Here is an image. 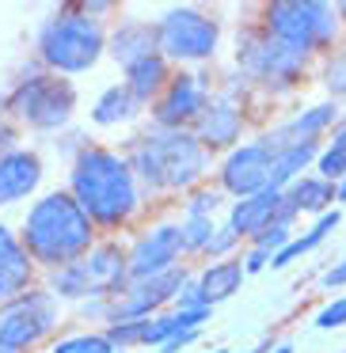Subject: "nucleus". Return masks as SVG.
I'll list each match as a JSON object with an SVG mask.
<instances>
[{
  "label": "nucleus",
  "instance_id": "f257e3e1",
  "mask_svg": "<svg viewBox=\"0 0 346 353\" xmlns=\"http://www.w3.org/2000/svg\"><path fill=\"white\" fill-rule=\"evenodd\" d=\"M69 194L103 232L126 228L145 205V186L137 183L130 160L103 145L77 148L69 163Z\"/></svg>",
  "mask_w": 346,
  "mask_h": 353
},
{
  "label": "nucleus",
  "instance_id": "f03ea898",
  "mask_svg": "<svg viewBox=\"0 0 346 353\" xmlns=\"http://www.w3.org/2000/svg\"><path fill=\"white\" fill-rule=\"evenodd\" d=\"M23 239L27 254L35 259L39 270H61L80 262L92 251L99 239H95V224L92 216L80 209V201L69 190H50L27 209L23 216Z\"/></svg>",
  "mask_w": 346,
  "mask_h": 353
},
{
  "label": "nucleus",
  "instance_id": "7ed1b4c3",
  "mask_svg": "<svg viewBox=\"0 0 346 353\" xmlns=\"http://www.w3.org/2000/svg\"><path fill=\"white\" fill-rule=\"evenodd\" d=\"M126 160L137 183L156 194H191L209 171V152L191 130H156L153 125L148 133L133 137Z\"/></svg>",
  "mask_w": 346,
  "mask_h": 353
},
{
  "label": "nucleus",
  "instance_id": "20e7f679",
  "mask_svg": "<svg viewBox=\"0 0 346 353\" xmlns=\"http://www.w3.org/2000/svg\"><path fill=\"white\" fill-rule=\"evenodd\" d=\"M107 39L103 23L88 16L80 4H65L57 8L46 23L39 27V61L57 77H80V72L95 69L99 57L107 54Z\"/></svg>",
  "mask_w": 346,
  "mask_h": 353
},
{
  "label": "nucleus",
  "instance_id": "39448f33",
  "mask_svg": "<svg viewBox=\"0 0 346 353\" xmlns=\"http://www.w3.org/2000/svg\"><path fill=\"white\" fill-rule=\"evenodd\" d=\"M262 31L297 54H327L338 46L343 16L327 0H274L262 8Z\"/></svg>",
  "mask_w": 346,
  "mask_h": 353
},
{
  "label": "nucleus",
  "instance_id": "423d86ee",
  "mask_svg": "<svg viewBox=\"0 0 346 353\" xmlns=\"http://www.w3.org/2000/svg\"><path fill=\"white\" fill-rule=\"evenodd\" d=\"M73 110H77V88H73V80L57 77L50 69L23 77L8 92V114L35 133L65 130L73 122Z\"/></svg>",
  "mask_w": 346,
  "mask_h": 353
},
{
  "label": "nucleus",
  "instance_id": "0eeeda50",
  "mask_svg": "<svg viewBox=\"0 0 346 353\" xmlns=\"http://www.w3.org/2000/svg\"><path fill=\"white\" fill-rule=\"evenodd\" d=\"M308 54H297V50L282 46L278 39H270L262 27L255 31H244L236 42V69L240 80L262 88V92H293L305 77Z\"/></svg>",
  "mask_w": 346,
  "mask_h": 353
},
{
  "label": "nucleus",
  "instance_id": "6e6552de",
  "mask_svg": "<svg viewBox=\"0 0 346 353\" xmlns=\"http://www.w3.org/2000/svg\"><path fill=\"white\" fill-rule=\"evenodd\" d=\"M289 145H300L285 133V125H274V130L259 133L247 145H236L217 168V179H221V190L232 194V198H251L259 190H270V168H274L278 152Z\"/></svg>",
  "mask_w": 346,
  "mask_h": 353
},
{
  "label": "nucleus",
  "instance_id": "1a4fd4ad",
  "mask_svg": "<svg viewBox=\"0 0 346 353\" xmlns=\"http://www.w3.org/2000/svg\"><path fill=\"white\" fill-rule=\"evenodd\" d=\"M156 34H160V54L168 61H183V65H198L209 61L217 54L221 42V23L202 8H168L156 19Z\"/></svg>",
  "mask_w": 346,
  "mask_h": 353
},
{
  "label": "nucleus",
  "instance_id": "9d476101",
  "mask_svg": "<svg viewBox=\"0 0 346 353\" xmlns=\"http://www.w3.org/2000/svg\"><path fill=\"white\" fill-rule=\"evenodd\" d=\"M61 323L57 296L46 289H27L12 304L0 307V345L16 353H31L39 342H46Z\"/></svg>",
  "mask_w": 346,
  "mask_h": 353
},
{
  "label": "nucleus",
  "instance_id": "9b49d317",
  "mask_svg": "<svg viewBox=\"0 0 346 353\" xmlns=\"http://www.w3.org/2000/svg\"><path fill=\"white\" fill-rule=\"evenodd\" d=\"M191 274L186 266L171 270V274L160 277H148V281H130L126 292H118L110 300V312H107V327L110 323H133V319H153V315H164V307L175 304L179 292L186 289Z\"/></svg>",
  "mask_w": 346,
  "mask_h": 353
},
{
  "label": "nucleus",
  "instance_id": "f8f14e48",
  "mask_svg": "<svg viewBox=\"0 0 346 353\" xmlns=\"http://www.w3.org/2000/svg\"><path fill=\"white\" fill-rule=\"evenodd\" d=\"M186 243H183V224H153L130 243V281H148V277L171 274L183 266Z\"/></svg>",
  "mask_w": 346,
  "mask_h": 353
},
{
  "label": "nucleus",
  "instance_id": "ddd939ff",
  "mask_svg": "<svg viewBox=\"0 0 346 353\" xmlns=\"http://www.w3.org/2000/svg\"><path fill=\"white\" fill-rule=\"evenodd\" d=\"M209 84L194 72H175L164 95L153 103V125L156 130H194L202 110L209 107Z\"/></svg>",
  "mask_w": 346,
  "mask_h": 353
},
{
  "label": "nucleus",
  "instance_id": "4468645a",
  "mask_svg": "<svg viewBox=\"0 0 346 353\" xmlns=\"http://www.w3.org/2000/svg\"><path fill=\"white\" fill-rule=\"evenodd\" d=\"M84 274L92 285V300H115L118 292H126L130 285V247L115 243V239H103L92 251L84 254Z\"/></svg>",
  "mask_w": 346,
  "mask_h": 353
},
{
  "label": "nucleus",
  "instance_id": "2eb2a0df",
  "mask_svg": "<svg viewBox=\"0 0 346 353\" xmlns=\"http://www.w3.org/2000/svg\"><path fill=\"white\" fill-rule=\"evenodd\" d=\"M191 133L206 145V152L229 156L232 148H236L240 133H244V110H240V103L232 99V95H213Z\"/></svg>",
  "mask_w": 346,
  "mask_h": 353
},
{
  "label": "nucleus",
  "instance_id": "dca6fc26",
  "mask_svg": "<svg viewBox=\"0 0 346 353\" xmlns=\"http://www.w3.org/2000/svg\"><path fill=\"white\" fill-rule=\"evenodd\" d=\"M35 270L39 266L27 254L19 232L0 224V307L12 304L16 296H23L27 289H35Z\"/></svg>",
  "mask_w": 346,
  "mask_h": 353
},
{
  "label": "nucleus",
  "instance_id": "f3484780",
  "mask_svg": "<svg viewBox=\"0 0 346 353\" xmlns=\"http://www.w3.org/2000/svg\"><path fill=\"white\" fill-rule=\"evenodd\" d=\"M42 186V160L31 148H16L0 160V205L27 201Z\"/></svg>",
  "mask_w": 346,
  "mask_h": 353
},
{
  "label": "nucleus",
  "instance_id": "a211bd4d",
  "mask_svg": "<svg viewBox=\"0 0 346 353\" xmlns=\"http://www.w3.org/2000/svg\"><path fill=\"white\" fill-rule=\"evenodd\" d=\"M285 209V190H259L251 198H240L229 205V228L236 232L240 239H251L259 236L267 224H274Z\"/></svg>",
  "mask_w": 346,
  "mask_h": 353
},
{
  "label": "nucleus",
  "instance_id": "6ab92c4d",
  "mask_svg": "<svg viewBox=\"0 0 346 353\" xmlns=\"http://www.w3.org/2000/svg\"><path fill=\"white\" fill-rule=\"evenodd\" d=\"M183 330V323H179L175 307L164 315H153V319H133V323H110L103 334L110 338V345L115 350H133V345H156L160 350L164 342H168L171 334H179Z\"/></svg>",
  "mask_w": 346,
  "mask_h": 353
},
{
  "label": "nucleus",
  "instance_id": "aec40b11",
  "mask_svg": "<svg viewBox=\"0 0 346 353\" xmlns=\"http://www.w3.org/2000/svg\"><path fill=\"white\" fill-rule=\"evenodd\" d=\"M107 54L122 65V72L130 65L145 61V57L160 54V34H156V23H145V19H126V23L115 27V34L107 39Z\"/></svg>",
  "mask_w": 346,
  "mask_h": 353
},
{
  "label": "nucleus",
  "instance_id": "412c9836",
  "mask_svg": "<svg viewBox=\"0 0 346 353\" xmlns=\"http://www.w3.org/2000/svg\"><path fill=\"white\" fill-rule=\"evenodd\" d=\"M171 77H175V72H171V61L164 54H153V57H145V61L130 65L122 84L148 107V103H156L164 95V88L171 84Z\"/></svg>",
  "mask_w": 346,
  "mask_h": 353
},
{
  "label": "nucleus",
  "instance_id": "4be33fe9",
  "mask_svg": "<svg viewBox=\"0 0 346 353\" xmlns=\"http://www.w3.org/2000/svg\"><path fill=\"white\" fill-rule=\"evenodd\" d=\"M285 201H289L297 213L323 216L338 205V183H331V179H323V175H300L297 183L285 190Z\"/></svg>",
  "mask_w": 346,
  "mask_h": 353
},
{
  "label": "nucleus",
  "instance_id": "5701e85b",
  "mask_svg": "<svg viewBox=\"0 0 346 353\" xmlns=\"http://www.w3.org/2000/svg\"><path fill=\"white\" fill-rule=\"evenodd\" d=\"M244 277H247L244 259H224V262H209V266L202 270L194 281H198V289H202V296H206V304L217 307L221 300L236 296L240 285H244Z\"/></svg>",
  "mask_w": 346,
  "mask_h": 353
},
{
  "label": "nucleus",
  "instance_id": "b1692460",
  "mask_svg": "<svg viewBox=\"0 0 346 353\" xmlns=\"http://www.w3.org/2000/svg\"><path fill=\"white\" fill-rule=\"evenodd\" d=\"M141 110H145V103H141L137 95L130 92V88H126V84H110L107 92H103L99 99L92 103V122L103 125V130H110V125L133 122Z\"/></svg>",
  "mask_w": 346,
  "mask_h": 353
},
{
  "label": "nucleus",
  "instance_id": "393cba45",
  "mask_svg": "<svg viewBox=\"0 0 346 353\" xmlns=\"http://www.w3.org/2000/svg\"><path fill=\"white\" fill-rule=\"evenodd\" d=\"M338 122H343L338 103L327 99V103H316V107L293 114L289 122H282V125H285V133H289L293 141H320V137H327V133H335Z\"/></svg>",
  "mask_w": 346,
  "mask_h": 353
},
{
  "label": "nucleus",
  "instance_id": "a878e982",
  "mask_svg": "<svg viewBox=\"0 0 346 353\" xmlns=\"http://www.w3.org/2000/svg\"><path fill=\"white\" fill-rule=\"evenodd\" d=\"M338 221H343V213H338V209H331V213L316 216V224H312V228H308V232H300V236H293V239H289V247H285V251H278L270 266H274V270H285L289 262H297L300 254L316 251V247H320L323 239H327L331 232L338 228Z\"/></svg>",
  "mask_w": 346,
  "mask_h": 353
},
{
  "label": "nucleus",
  "instance_id": "bb28decb",
  "mask_svg": "<svg viewBox=\"0 0 346 353\" xmlns=\"http://www.w3.org/2000/svg\"><path fill=\"white\" fill-rule=\"evenodd\" d=\"M46 292H54L57 300H92V285H88V274H84V262H73V266H61V270H50L46 274Z\"/></svg>",
  "mask_w": 346,
  "mask_h": 353
},
{
  "label": "nucleus",
  "instance_id": "cd10ccee",
  "mask_svg": "<svg viewBox=\"0 0 346 353\" xmlns=\"http://www.w3.org/2000/svg\"><path fill=\"white\" fill-rule=\"evenodd\" d=\"M316 175L331 179V183H343L346 179V118L338 122V130L323 141L320 160H316Z\"/></svg>",
  "mask_w": 346,
  "mask_h": 353
},
{
  "label": "nucleus",
  "instance_id": "c85d7f7f",
  "mask_svg": "<svg viewBox=\"0 0 346 353\" xmlns=\"http://www.w3.org/2000/svg\"><path fill=\"white\" fill-rule=\"evenodd\" d=\"M50 353H115V345H110V338L103 334H69V338H57L54 345H50Z\"/></svg>",
  "mask_w": 346,
  "mask_h": 353
},
{
  "label": "nucleus",
  "instance_id": "c756f323",
  "mask_svg": "<svg viewBox=\"0 0 346 353\" xmlns=\"http://www.w3.org/2000/svg\"><path fill=\"white\" fill-rule=\"evenodd\" d=\"M183 243H186V254H206L209 239H213L217 224L213 216H183Z\"/></svg>",
  "mask_w": 346,
  "mask_h": 353
},
{
  "label": "nucleus",
  "instance_id": "7c9ffc66",
  "mask_svg": "<svg viewBox=\"0 0 346 353\" xmlns=\"http://www.w3.org/2000/svg\"><path fill=\"white\" fill-rule=\"evenodd\" d=\"M320 84L327 88L331 99H346V50H335V54L323 61Z\"/></svg>",
  "mask_w": 346,
  "mask_h": 353
},
{
  "label": "nucleus",
  "instance_id": "2f4dec72",
  "mask_svg": "<svg viewBox=\"0 0 346 353\" xmlns=\"http://www.w3.org/2000/svg\"><path fill=\"white\" fill-rule=\"evenodd\" d=\"M236 243H240V236L229 228V224H217V232H213V239H209V247H206V259H213V262H224V259H236Z\"/></svg>",
  "mask_w": 346,
  "mask_h": 353
},
{
  "label": "nucleus",
  "instance_id": "473e14b6",
  "mask_svg": "<svg viewBox=\"0 0 346 353\" xmlns=\"http://www.w3.org/2000/svg\"><path fill=\"white\" fill-rule=\"evenodd\" d=\"M312 323H316V330H338V327H346V292H343V296H335V300H327V304L312 315Z\"/></svg>",
  "mask_w": 346,
  "mask_h": 353
},
{
  "label": "nucleus",
  "instance_id": "72a5a7b5",
  "mask_svg": "<svg viewBox=\"0 0 346 353\" xmlns=\"http://www.w3.org/2000/svg\"><path fill=\"white\" fill-rule=\"evenodd\" d=\"M217 205H221V190H191L183 216H213Z\"/></svg>",
  "mask_w": 346,
  "mask_h": 353
},
{
  "label": "nucleus",
  "instance_id": "f704fd0d",
  "mask_svg": "<svg viewBox=\"0 0 346 353\" xmlns=\"http://www.w3.org/2000/svg\"><path fill=\"white\" fill-rule=\"evenodd\" d=\"M175 307H179V312H198V307H209V304H206V296H202V289H198V281H194V277H191V281H186V289L179 292Z\"/></svg>",
  "mask_w": 346,
  "mask_h": 353
},
{
  "label": "nucleus",
  "instance_id": "c9c22d12",
  "mask_svg": "<svg viewBox=\"0 0 346 353\" xmlns=\"http://www.w3.org/2000/svg\"><path fill=\"white\" fill-rule=\"evenodd\" d=\"M198 338H202V330H179V334H171L168 342L160 345V353H183V350H191Z\"/></svg>",
  "mask_w": 346,
  "mask_h": 353
},
{
  "label": "nucleus",
  "instance_id": "e433bc0d",
  "mask_svg": "<svg viewBox=\"0 0 346 353\" xmlns=\"http://www.w3.org/2000/svg\"><path fill=\"white\" fill-rule=\"evenodd\" d=\"M16 148H19V130L12 122H0V160L8 152H16Z\"/></svg>",
  "mask_w": 346,
  "mask_h": 353
},
{
  "label": "nucleus",
  "instance_id": "4c0bfd02",
  "mask_svg": "<svg viewBox=\"0 0 346 353\" xmlns=\"http://www.w3.org/2000/svg\"><path fill=\"white\" fill-rule=\"evenodd\" d=\"M267 266H270V254H267V251H255V247H251V251L244 254V270H247V277H251V274H262Z\"/></svg>",
  "mask_w": 346,
  "mask_h": 353
},
{
  "label": "nucleus",
  "instance_id": "58836bf2",
  "mask_svg": "<svg viewBox=\"0 0 346 353\" xmlns=\"http://www.w3.org/2000/svg\"><path fill=\"white\" fill-rule=\"evenodd\" d=\"M323 289H346V259L335 262V266L323 274Z\"/></svg>",
  "mask_w": 346,
  "mask_h": 353
},
{
  "label": "nucleus",
  "instance_id": "ea45409f",
  "mask_svg": "<svg viewBox=\"0 0 346 353\" xmlns=\"http://www.w3.org/2000/svg\"><path fill=\"white\" fill-rule=\"evenodd\" d=\"M270 353H293V345H289V342H282V345H274Z\"/></svg>",
  "mask_w": 346,
  "mask_h": 353
},
{
  "label": "nucleus",
  "instance_id": "a19ab883",
  "mask_svg": "<svg viewBox=\"0 0 346 353\" xmlns=\"http://www.w3.org/2000/svg\"><path fill=\"white\" fill-rule=\"evenodd\" d=\"M335 8H338V16H343V23H346V0H338Z\"/></svg>",
  "mask_w": 346,
  "mask_h": 353
},
{
  "label": "nucleus",
  "instance_id": "79ce46f5",
  "mask_svg": "<svg viewBox=\"0 0 346 353\" xmlns=\"http://www.w3.org/2000/svg\"><path fill=\"white\" fill-rule=\"evenodd\" d=\"M4 110H8V95L0 92V114H4Z\"/></svg>",
  "mask_w": 346,
  "mask_h": 353
},
{
  "label": "nucleus",
  "instance_id": "37998d69",
  "mask_svg": "<svg viewBox=\"0 0 346 353\" xmlns=\"http://www.w3.org/2000/svg\"><path fill=\"white\" fill-rule=\"evenodd\" d=\"M338 201H346V179L338 183Z\"/></svg>",
  "mask_w": 346,
  "mask_h": 353
},
{
  "label": "nucleus",
  "instance_id": "c03bdc74",
  "mask_svg": "<svg viewBox=\"0 0 346 353\" xmlns=\"http://www.w3.org/2000/svg\"><path fill=\"white\" fill-rule=\"evenodd\" d=\"M0 353H16V350H4V345H0Z\"/></svg>",
  "mask_w": 346,
  "mask_h": 353
},
{
  "label": "nucleus",
  "instance_id": "a18cd8bd",
  "mask_svg": "<svg viewBox=\"0 0 346 353\" xmlns=\"http://www.w3.org/2000/svg\"><path fill=\"white\" fill-rule=\"evenodd\" d=\"M213 353H229V350H213Z\"/></svg>",
  "mask_w": 346,
  "mask_h": 353
},
{
  "label": "nucleus",
  "instance_id": "49530a36",
  "mask_svg": "<svg viewBox=\"0 0 346 353\" xmlns=\"http://www.w3.org/2000/svg\"><path fill=\"white\" fill-rule=\"evenodd\" d=\"M46 353H50V350H46Z\"/></svg>",
  "mask_w": 346,
  "mask_h": 353
}]
</instances>
